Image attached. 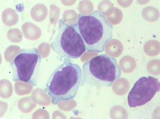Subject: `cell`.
<instances>
[{
	"mask_svg": "<svg viewBox=\"0 0 160 119\" xmlns=\"http://www.w3.org/2000/svg\"><path fill=\"white\" fill-rule=\"evenodd\" d=\"M82 80V71L78 64L63 62L48 79L44 91L51 99L52 104L68 101L77 96Z\"/></svg>",
	"mask_w": 160,
	"mask_h": 119,
	"instance_id": "cell-1",
	"label": "cell"
},
{
	"mask_svg": "<svg viewBox=\"0 0 160 119\" xmlns=\"http://www.w3.org/2000/svg\"><path fill=\"white\" fill-rule=\"evenodd\" d=\"M77 24L86 50L90 52H104L113 35V26L104 14L98 10L89 15L79 14Z\"/></svg>",
	"mask_w": 160,
	"mask_h": 119,
	"instance_id": "cell-2",
	"label": "cell"
},
{
	"mask_svg": "<svg viewBox=\"0 0 160 119\" xmlns=\"http://www.w3.org/2000/svg\"><path fill=\"white\" fill-rule=\"evenodd\" d=\"M82 87H112L122 75L117 60L103 54L83 63L82 67Z\"/></svg>",
	"mask_w": 160,
	"mask_h": 119,
	"instance_id": "cell-3",
	"label": "cell"
},
{
	"mask_svg": "<svg viewBox=\"0 0 160 119\" xmlns=\"http://www.w3.org/2000/svg\"><path fill=\"white\" fill-rule=\"evenodd\" d=\"M57 33L51 43V49L60 61L71 62L86 52L84 42L79 33L78 24L69 25L62 19L58 21Z\"/></svg>",
	"mask_w": 160,
	"mask_h": 119,
	"instance_id": "cell-4",
	"label": "cell"
},
{
	"mask_svg": "<svg viewBox=\"0 0 160 119\" xmlns=\"http://www.w3.org/2000/svg\"><path fill=\"white\" fill-rule=\"evenodd\" d=\"M42 58L37 48L22 49L10 63L12 80L22 82L36 87Z\"/></svg>",
	"mask_w": 160,
	"mask_h": 119,
	"instance_id": "cell-5",
	"label": "cell"
},
{
	"mask_svg": "<svg viewBox=\"0 0 160 119\" xmlns=\"http://www.w3.org/2000/svg\"><path fill=\"white\" fill-rule=\"evenodd\" d=\"M160 83L153 76H142L136 82L128 96L130 108L141 106L151 101L157 92H159Z\"/></svg>",
	"mask_w": 160,
	"mask_h": 119,
	"instance_id": "cell-6",
	"label": "cell"
}]
</instances>
